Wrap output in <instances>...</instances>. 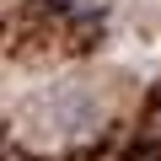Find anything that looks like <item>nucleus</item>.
<instances>
[]
</instances>
